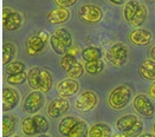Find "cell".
Listing matches in <instances>:
<instances>
[{"label":"cell","instance_id":"40","mask_svg":"<svg viewBox=\"0 0 155 137\" xmlns=\"http://www.w3.org/2000/svg\"><path fill=\"white\" fill-rule=\"evenodd\" d=\"M147 1H149V2H153V1H155V0H147Z\"/></svg>","mask_w":155,"mask_h":137},{"label":"cell","instance_id":"38","mask_svg":"<svg viewBox=\"0 0 155 137\" xmlns=\"http://www.w3.org/2000/svg\"><path fill=\"white\" fill-rule=\"evenodd\" d=\"M148 56H149V58H150V59L155 60V45H153V46L150 47V50H149V53H148Z\"/></svg>","mask_w":155,"mask_h":137},{"label":"cell","instance_id":"23","mask_svg":"<svg viewBox=\"0 0 155 137\" xmlns=\"http://www.w3.org/2000/svg\"><path fill=\"white\" fill-rule=\"evenodd\" d=\"M53 85V78H52L51 72L46 69L40 71V80H39V90L44 93H48L51 90Z\"/></svg>","mask_w":155,"mask_h":137},{"label":"cell","instance_id":"31","mask_svg":"<svg viewBox=\"0 0 155 137\" xmlns=\"http://www.w3.org/2000/svg\"><path fill=\"white\" fill-rule=\"evenodd\" d=\"M85 72V69H84V65H82L81 63L76 62L68 71H66V75L69 78H74V79H78V78H81L83 73Z\"/></svg>","mask_w":155,"mask_h":137},{"label":"cell","instance_id":"32","mask_svg":"<svg viewBox=\"0 0 155 137\" xmlns=\"http://www.w3.org/2000/svg\"><path fill=\"white\" fill-rule=\"evenodd\" d=\"M26 80H27V73L25 71L24 72H19V73L8 75L7 78H6V82L10 85H23Z\"/></svg>","mask_w":155,"mask_h":137},{"label":"cell","instance_id":"16","mask_svg":"<svg viewBox=\"0 0 155 137\" xmlns=\"http://www.w3.org/2000/svg\"><path fill=\"white\" fill-rule=\"evenodd\" d=\"M113 135L111 128L105 123H95L88 129L87 136L89 137H110Z\"/></svg>","mask_w":155,"mask_h":137},{"label":"cell","instance_id":"6","mask_svg":"<svg viewBox=\"0 0 155 137\" xmlns=\"http://www.w3.org/2000/svg\"><path fill=\"white\" fill-rule=\"evenodd\" d=\"M98 104V97L96 92L91 90H85L82 93L78 95V97L75 100V109L79 113H89L91 112Z\"/></svg>","mask_w":155,"mask_h":137},{"label":"cell","instance_id":"17","mask_svg":"<svg viewBox=\"0 0 155 137\" xmlns=\"http://www.w3.org/2000/svg\"><path fill=\"white\" fill-rule=\"evenodd\" d=\"M139 118L136 115H133V113H127V115H123L121 116L115 123V126L116 129L120 131V132H123V131H127L129 130L131 126L137 123Z\"/></svg>","mask_w":155,"mask_h":137},{"label":"cell","instance_id":"27","mask_svg":"<svg viewBox=\"0 0 155 137\" xmlns=\"http://www.w3.org/2000/svg\"><path fill=\"white\" fill-rule=\"evenodd\" d=\"M17 49L12 43H5L2 46V64L7 65L8 63L13 62V58L15 56Z\"/></svg>","mask_w":155,"mask_h":137},{"label":"cell","instance_id":"19","mask_svg":"<svg viewBox=\"0 0 155 137\" xmlns=\"http://www.w3.org/2000/svg\"><path fill=\"white\" fill-rule=\"evenodd\" d=\"M140 4H141V1H139V0H128L127 2H124L123 8H122V18L126 23L129 24L131 21V19L134 18Z\"/></svg>","mask_w":155,"mask_h":137},{"label":"cell","instance_id":"9","mask_svg":"<svg viewBox=\"0 0 155 137\" xmlns=\"http://www.w3.org/2000/svg\"><path fill=\"white\" fill-rule=\"evenodd\" d=\"M133 109L137 115L150 118L155 115V104L148 96L139 93L133 99Z\"/></svg>","mask_w":155,"mask_h":137},{"label":"cell","instance_id":"30","mask_svg":"<svg viewBox=\"0 0 155 137\" xmlns=\"http://www.w3.org/2000/svg\"><path fill=\"white\" fill-rule=\"evenodd\" d=\"M77 62V59H76V56L75 54H71V53H65L62 56V58L59 59V67L66 72L75 63Z\"/></svg>","mask_w":155,"mask_h":137},{"label":"cell","instance_id":"35","mask_svg":"<svg viewBox=\"0 0 155 137\" xmlns=\"http://www.w3.org/2000/svg\"><path fill=\"white\" fill-rule=\"evenodd\" d=\"M78 0H53L54 5L58 6V7H65V8H69L74 5H76Z\"/></svg>","mask_w":155,"mask_h":137},{"label":"cell","instance_id":"1","mask_svg":"<svg viewBox=\"0 0 155 137\" xmlns=\"http://www.w3.org/2000/svg\"><path fill=\"white\" fill-rule=\"evenodd\" d=\"M133 98V89L126 84L115 86L108 95V105L113 110L124 109Z\"/></svg>","mask_w":155,"mask_h":137},{"label":"cell","instance_id":"36","mask_svg":"<svg viewBox=\"0 0 155 137\" xmlns=\"http://www.w3.org/2000/svg\"><path fill=\"white\" fill-rule=\"evenodd\" d=\"M148 93H149V97L155 99V80L153 82V84H150V86L148 89Z\"/></svg>","mask_w":155,"mask_h":137},{"label":"cell","instance_id":"25","mask_svg":"<svg viewBox=\"0 0 155 137\" xmlns=\"http://www.w3.org/2000/svg\"><path fill=\"white\" fill-rule=\"evenodd\" d=\"M84 69H85V72L88 75H91V76L98 75V73H101L104 70V62L102 59L85 62L84 63Z\"/></svg>","mask_w":155,"mask_h":137},{"label":"cell","instance_id":"8","mask_svg":"<svg viewBox=\"0 0 155 137\" xmlns=\"http://www.w3.org/2000/svg\"><path fill=\"white\" fill-rule=\"evenodd\" d=\"M24 25V17L18 11H14L11 7H4L2 10V27L6 31H17Z\"/></svg>","mask_w":155,"mask_h":137},{"label":"cell","instance_id":"3","mask_svg":"<svg viewBox=\"0 0 155 137\" xmlns=\"http://www.w3.org/2000/svg\"><path fill=\"white\" fill-rule=\"evenodd\" d=\"M72 44H74L72 36L65 27L56 28L50 38V46L52 51L59 56L68 53V51L72 47Z\"/></svg>","mask_w":155,"mask_h":137},{"label":"cell","instance_id":"22","mask_svg":"<svg viewBox=\"0 0 155 137\" xmlns=\"http://www.w3.org/2000/svg\"><path fill=\"white\" fill-rule=\"evenodd\" d=\"M147 17H148V8H147V6L143 2H141L139 8H137V11L135 13V15H134V18L131 19V21L129 23V25L131 27H134V28L141 27L146 23Z\"/></svg>","mask_w":155,"mask_h":137},{"label":"cell","instance_id":"18","mask_svg":"<svg viewBox=\"0 0 155 137\" xmlns=\"http://www.w3.org/2000/svg\"><path fill=\"white\" fill-rule=\"evenodd\" d=\"M79 121L78 118L74 117V116H64L59 124H58V132L59 135L65 137H69L70 135V131L72 130V128L77 124V122Z\"/></svg>","mask_w":155,"mask_h":137},{"label":"cell","instance_id":"2","mask_svg":"<svg viewBox=\"0 0 155 137\" xmlns=\"http://www.w3.org/2000/svg\"><path fill=\"white\" fill-rule=\"evenodd\" d=\"M51 36L46 31L31 33L25 40V51L28 57H39L46 51V45Z\"/></svg>","mask_w":155,"mask_h":137},{"label":"cell","instance_id":"10","mask_svg":"<svg viewBox=\"0 0 155 137\" xmlns=\"http://www.w3.org/2000/svg\"><path fill=\"white\" fill-rule=\"evenodd\" d=\"M69 108H70V103L66 100V98H63V97L54 98L48 104L46 115L52 119H57V118L64 116L65 113L69 111Z\"/></svg>","mask_w":155,"mask_h":137},{"label":"cell","instance_id":"24","mask_svg":"<svg viewBox=\"0 0 155 137\" xmlns=\"http://www.w3.org/2000/svg\"><path fill=\"white\" fill-rule=\"evenodd\" d=\"M32 118H33L35 129H36L37 135H39V134H46V132L49 131V129H50V123H49V121H48L44 116L36 113L35 116H32Z\"/></svg>","mask_w":155,"mask_h":137},{"label":"cell","instance_id":"39","mask_svg":"<svg viewBox=\"0 0 155 137\" xmlns=\"http://www.w3.org/2000/svg\"><path fill=\"white\" fill-rule=\"evenodd\" d=\"M152 131H153V134L155 135V121H154V123H153V126H152Z\"/></svg>","mask_w":155,"mask_h":137},{"label":"cell","instance_id":"15","mask_svg":"<svg viewBox=\"0 0 155 137\" xmlns=\"http://www.w3.org/2000/svg\"><path fill=\"white\" fill-rule=\"evenodd\" d=\"M139 75L141 78L148 82H154L155 80V60L148 58L143 60L139 65Z\"/></svg>","mask_w":155,"mask_h":137},{"label":"cell","instance_id":"37","mask_svg":"<svg viewBox=\"0 0 155 137\" xmlns=\"http://www.w3.org/2000/svg\"><path fill=\"white\" fill-rule=\"evenodd\" d=\"M110 4L113 5H116V6H121V5H124V0H108Z\"/></svg>","mask_w":155,"mask_h":137},{"label":"cell","instance_id":"21","mask_svg":"<svg viewBox=\"0 0 155 137\" xmlns=\"http://www.w3.org/2000/svg\"><path fill=\"white\" fill-rule=\"evenodd\" d=\"M18 125V118L13 115H4L2 116V136H11L15 131Z\"/></svg>","mask_w":155,"mask_h":137},{"label":"cell","instance_id":"20","mask_svg":"<svg viewBox=\"0 0 155 137\" xmlns=\"http://www.w3.org/2000/svg\"><path fill=\"white\" fill-rule=\"evenodd\" d=\"M103 56V50L102 47L98 46H87L84 47L81 52V57L83 58L84 62H91V60H97V59H102Z\"/></svg>","mask_w":155,"mask_h":137},{"label":"cell","instance_id":"28","mask_svg":"<svg viewBox=\"0 0 155 137\" xmlns=\"http://www.w3.org/2000/svg\"><path fill=\"white\" fill-rule=\"evenodd\" d=\"M21 131L25 136H36V129H35V123H33V118L32 117H25L21 121Z\"/></svg>","mask_w":155,"mask_h":137},{"label":"cell","instance_id":"29","mask_svg":"<svg viewBox=\"0 0 155 137\" xmlns=\"http://www.w3.org/2000/svg\"><path fill=\"white\" fill-rule=\"evenodd\" d=\"M88 134V125L84 121L79 119L77 122V124L72 128V130L70 131L69 137H83L87 136Z\"/></svg>","mask_w":155,"mask_h":137},{"label":"cell","instance_id":"11","mask_svg":"<svg viewBox=\"0 0 155 137\" xmlns=\"http://www.w3.org/2000/svg\"><path fill=\"white\" fill-rule=\"evenodd\" d=\"M56 91L59 95V97L63 98L72 97L79 91V83L77 82V79L74 78L62 79L56 84Z\"/></svg>","mask_w":155,"mask_h":137},{"label":"cell","instance_id":"14","mask_svg":"<svg viewBox=\"0 0 155 137\" xmlns=\"http://www.w3.org/2000/svg\"><path fill=\"white\" fill-rule=\"evenodd\" d=\"M70 17H71V13L68 8L57 7V8H53L48 13L46 20L51 25H62V24H65L66 21H69Z\"/></svg>","mask_w":155,"mask_h":137},{"label":"cell","instance_id":"12","mask_svg":"<svg viewBox=\"0 0 155 137\" xmlns=\"http://www.w3.org/2000/svg\"><path fill=\"white\" fill-rule=\"evenodd\" d=\"M20 103V92L11 86L4 87L2 90V111L10 112L17 108Z\"/></svg>","mask_w":155,"mask_h":137},{"label":"cell","instance_id":"5","mask_svg":"<svg viewBox=\"0 0 155 137\" xmlns=\"http://www.w3.org/2000/svg\"><path fill=\"white\" fill-rule=\"evenodd\" d=\"M104 13L102 8L95 4H84L78 8V19L87 25H95L102 21Z\"/></svg>","mask_w":155,"mask_h":137},{"label":"cell","instance_id":"34","mask_svg":"<svg viewBox=\"0 0 155 137\" xmlns=\"http://www.w3.org/2000/svg\"><path fill=\"white\" fill-rule=\"evenodd\" d=\"M5 71L7 72V75H13V73H19V72H24L25 71V64L23 62H11L5 66Z\"/></svg>","mask_w":155,"mask_h":137},{"label":"cell","instance_id":"4","mask_svg":"<svg viewBox=\"0 0 155 137\" xmlns=\"http://www.w3.org/2000/svg\"><path fill=\"white\" fill-rule=\"evenodd\" d=\"M105 58L114 67H123L129 58V50L124 43H115L105 52Z\"/></svg>","mask_w":155,"mask_h":137},{"label":"cell","instance_id":"26","mask_svg":"<svg viewBox=\"0 0 155 137\" xmlns=\"http://www.w3.org/2000/svg\"><path fill=\"white\" fill-rule=\"evenodd\" d=\"M40 69L31 67L27 72V84L32 90H39V80H40Z\"/></svg>","mask_w":155,"mask_h":137},{"label":"cell","instance_id":"13","mask_svg":"<svg viewBox=\"0 0 155 137\" xmlns=\"http://www.w3.org/2000/svg\"><path fill=\"white\" fill-rule=\"evenodd\" d=\"M128 39L134 46L142 47V46H147L152 43L153 34L150 33V31H148L146 28L137 27V28H134L128 34Z\"/></svg>","mask_w":155,"mask_h":137},{"label":"cell","instance_id":"33","mask_svg":"<svg viewBox=\"0 0 155 137\" xmlns=\"http://www.w3.org/2000/svg\"><path fill=\"white\" fill-rule=\"evenodd\" d=\"M142 131H143V122L139 119V121H137V123L134 125V126H131L129 130L123 131V132H121V134H120V135H117V136H123V137L141 136Z\"/></svg>","mask_w":155,"mask_h":137},{"label":"cell","instance_id":"7","mask_svg":"<svg viewBox=\"0 0 155 137\" xmlns=\"http://www.w3.org/2000/svg\"><path fill=\"white\" fill-rule=\"evenodd\" d=\"M44 104H45L44 92H41L40 90H33L24 98L21 109L28 115H36L44 106Z\"/></svg>","mask_w":155,"mask_h":137}]
</instances>
